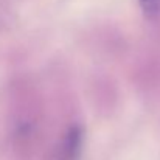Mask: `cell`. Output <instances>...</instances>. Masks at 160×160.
Returning a JSON list of instances; mask_svg holds the SVG:
<instances>
[{
	"mask_svg": "<svg viewBox=\"0 0 160 160\" xmlns=\"http://www.w3.org/2000/svg\"><path fill=\"white\" fill-rule=\"evenodd\" d=\"M138 5L148 17H157L160 14V0H138Z\"/></svg>",
	"mask_w": 160,
	"mask_h": 160,
	"instance_id": "cell-2",
	"label": "cell"
},
{
	"mask_svg": "<svg viewBox=\"0 0 160 160\" xmlns=\"http://www.w3.org/2000/svg\"><path fill=\"white\" fill-rule=\"evenodd\" d=\"M84 143V128L81 124H72L59 138L53 151V160H76L81 154Z\"/></svg>",
	"mask_w": 160,
	"mask_h": 160,
	"instance_id": "cell-1",
	"label": "cell"
}]
</instances>
